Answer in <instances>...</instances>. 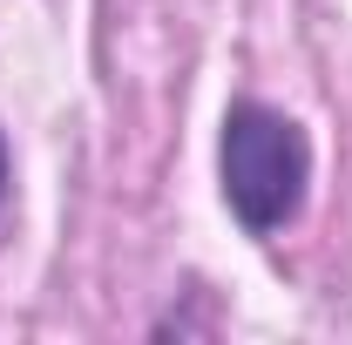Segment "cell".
I'll return each mask as SVG.
<instances>
[{
	"label": "cell",
	"mask_w": 352,
	"mask_h": 345,
	"mask_svg": "<svg viewBox=\"0 0 352 345\" xmlns=\"http://www.w3.org/2000/svg\"><path fill=\"white\" fill-rule=\"evenodd\" d=\"M217 170H223V203H230V216L251 237H264V230H278V223H292V216L305 210L311 142L285 109H271V102H230L223 109Z\"/></svg>",
	"instance_id": "cell-1"
},
{
	"label": "cell",
	"mask_w": 352,
	"mask_h": 345,
	"mask_svg": "<svg viewBox=\"0 0 352 345\" xmlns=\"http://www.w3.org/2000/svg\"><path fill=\"white\" fill-rule=\"evenodd\" d=\"M0 197H7V135H0Z\"/></svg>",
	"instance_id": "cell-2"
}]
</instances>
